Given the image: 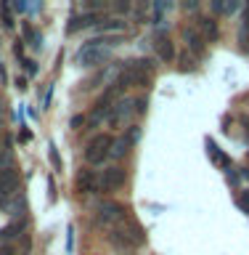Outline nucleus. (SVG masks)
<instances>
[{
    "label": "nucleus",
    "mask_w": 249,
    "mask_h": 255,
    "mask_svg": "<svg viewBox=\"0 0 249 255\" xmlns=\"http://www.w3.org/2000/svg\"><path fill=\"white\" fill-rule=\"evenodd\" d=\"M3 205H5V199H3V197H0V207H3Z\"/></svg>",
    "instance_id": "473e14b6"
},
{
    "label": "nucleus",
    "mask_w": 249,
    "mask_h": 255,
    "mask_svg": "<svg viewBox=\"0 0 249 255\" xmlns=\"http://www.w3.org/2000/svg\"><path fill=\"white\" fill-rule=\"evenodd\" d=\"M212 13H223V11H226V3H223V0H212Z\"/></svg>",
    "instance_id": "cd10ccee"
},
{
    "label": "nucleus",
    "mask_w": 249,
    "mask_h": 255,
    "mask_svg": "<svg viewBox=\"0 0 249 255\" xmlns=\"http://www.w3.org/2000/svg\"><path fill=\"white\" fill-rule=\"evenodd\" d=\"M16 186H19V173H16V167L13 165L0 167V197L8 199L16 191Z\"/></svg>",
    "instance_id": "423d86ee"
},
{
    "label": "nucleus",
    "mask_w": 249,
    "mask_h": 255,
    "mask_svg": "<svg viewBox=\"0 0 249 255\" xmlns=\"http://www.w3.org/2000/svg\"><path fill=\"white\" fill-rule=\"evenodd\" d=\"M228 181L231 183H239V173H228Z\"/></svg>",
    "instance_id": "7c9ffc66"
},
{
    "label": "nucleus",
    "mask_w": 249,
    "mask_h": 255,
    "mask_svg": "<svg viewBox=\"0 0 249 255\" xmlns=\"http://www.w3.org/2000/svg\"><path fill=\"white\" fill-rule=\"evenodd\" d=\"M122 29H125V21H119V19H109V21L98 24V32H122Z\"/></svg>",
    "instance_id": "2eb2a0df"
},
{
    "label": "nucleus",
    "mask_w": 249,
    "mask_h": 255,
    "mask_svg": "<svg viewBox=\"0 0 249 255\" xmlns=\"http://www.w3.org/2000/svg\"><path fill=\"white\" fill-rule=\"evenodd\" d=\"M106 51L103 48H87L83 45L80 48V53H77V61L83 64V67H95V64H101V61H106Z\"/></svg>",
    "instance_id": "1a4fd4ad"
},
{
    "label": "nucleus",
    "mask_w": 249,
    "mask_h": 255,
    "mask_svg": "<svg viewBox=\"0 0 249 255\" xmlns=\"http://www.w3.org/2000/svg\"><path fill=\"white\" fill-rule=\"evenodd\" d=\"M0 255H19V247L16 245H0Z\"/></svg>",
    "instance_id": "4be33fe9"
},
{
    "label": "nucleus",
    "mask_w": 249,
    "mask_h": 255,
    "mask_svg": "<svg viewBox=\"0 0 249 255\" xmlns=\"http://www.w3.org/2000/svg\"><path fill=\"white\" fill-rule=\"evenodd\" d=\"M24 255H27V253H24Z\"/></svg>",
    "instance_id": "72a5a7b5"
},
{
    "label": "nucleus",
    "mask_w": 249,
    "mask_h": 255,
    "mask_svg": "<svg viewBox=\"0 0 249 255\" xmlns=\"http://www.w3.org/2000/svg\"><path fill=\"white\" fill-rule=\"evenodd\" d=\"M183 37H186V45H188L191 53L204 56V51H207V40H204V35H202V32H199L196 27H186V29H183Z\"/></svg>",
    "instance_id": "6e6552de"
},
{
    "label": "nucleus",
    "mask_w": 249,
    "mask_h": 255,
    "mask_svg": "<svg viewBox=\"0 0 249 255\" xmlns=\"http://www.w3.org/2000/svg\"><path fill=\"white\" fill-rule=\"evenodd\" d=\"M127 151H130V143H127L125 138H114V146H111V157L119 159V157H125Z\"/></svg>",
    "instance_id": "4468645a"
},
{
    "label": "nucleus",
    "mask_w": 249,
    "mask_h": 255,
    "mask_svg": "<svg viewBox=\"0 0 249 255\" xmlns=\"http://www.w3.org/2000/svg\"><path fill=\"white\" fill-rule=\"evenodd\" d=\"M183 8H186V11H196L199 3H183Z\"/></svg>",
    "instance_id": "c756f323"
},
{
    "label": "nucleus",
    "mask_w": 249,
    "mask_h": 255,
    "mask_svg": "<svg viewBox=\"0 0 249 255\" xmlns=\"http://www.w3.org/2000/svg\"><path fill=\"white\" fill-rule=\"evenodd\" d=\"M48 157H51V165L56 167V170H61V157H59V151H56V143L48 146Z\"/></svg>",
    "instance_id": "6ab92c4d"
},
{
    "label": "nucleus",
    "mask_w": 249,
    "mask_h": 255,
    "mask_svg": "<svg viewBox=\"0 0 249 255\" xmlns=\"http://www.w3.org/2000/svg\"><path fill=\"white\" fill-rule=\"evenodd\" d=\"M114 8H117L119 13H130V8H133V5H130V3H127V0H125V3H114Z\"/></svg>",
    "instance_id": "c85d7f7f"
},
{
    "label": "nucleus",
    "mask_w": 249,
    "mask_h": 255,
    "mask_svg": "<svg viewBox=\"0 0 249 255\" xmlns=\"http://www.w3.org/2000/svg\"><path fill=\"white\" fill-rule=\"evenodd\" d=\"M207 151H210V157H212L218 165H228V157L223 154V151H220V146H218L215 141H207Z\"/></svg>",
    "instance_id": "ddd939ff"
},
{
    "label": "nucleus",
    "mask_w": 249,
    "mask_h": 255,
    "mask_svg": "<svg viewBox=\"0 0 249 255\" xmlns=\"http://www.w3.org/2000/svg\"><path fill=\"white\" fill-rule=\"evenodd\" d=\"M242 32H249V5H244V16H242Z\"/></svg>",
    "instance_id": "bb28decb"
},
{
    "label": "nucleus",
    "mask_w": 249,
    "mask_h": 255,
    "mask_svg": "<svg viewBox=\"0 0 249 255\" xmlns=\"http://www.w3.org/2000/svg\"><path fill=\"white\" fill-rule=\"evenodd\" d=\"M0 80H5V69H3V61H0Z\"/></svg>",
    "instance_id": "2f4dec72"
},
{
    "label": "nucleus",
    "mask_w": 249,
    "mask_h": 255,
    "mask_svg": "<svg viewBox=\"0 0 249 255\" xmlns=\"http://www.w3.org/2000/svg\"><path fill=\"white\" fill-rule=\"evenodd\" d=\"M75 189L80 191V194H98V191H101V181H98V175H95V170L83 167V170L75 175Z\"/></svg>",
    "instance_id": "20e7f679"
},
{
    "label": "nucleus",
    "mask_w": 249,
    "mask_h": 255,
    "mask_svg": "<svg viewBox=\"0 0 249 255\" xmlns=\"http://www.w3.org/2000/svg\"><path fill=\"white\" fill-rule=\"evenodd\" d=\"M146 107H149V99H146V96L133 99V112H135V115H143V112H146Z\"/></svg>",
    "instance_id": "a211bd4d"
},
{
    "label": "nucleus",
    "mask_w": 249,
    "mask_h": 255,
    "mask_svg": "<svg viewBox=\"0 0 249 255\" xmlns=\"http://www.w3.org/2000/svg\"><path fill=\"white\" fill-rule=\"evenodd\" d=\"M21 64H24V69H27V75H35V72H37V64L32 59H24Z\"/></svg>",
    "instance_id": "a878e982"
},
{
    "label": "nucleus",
    "mask_w": 249,
    "mask_h": 255,
    "mask_svg": "<svg viewBox=\"0 0 249 255\" xmlns=\"http://www.w3.org/2000/svg\"><path fill=\"white\" fill-rule=\"evenodd\" d=\"M27 229V221H13V223H8V226L0 229V245H13V239L16 237H21V231Z\"/></svg>",
    "instance_id": "9d476101"
},
{
    "label": "nucleus",
    "mask_w": 249,
    "mask_h": 255,
    "mask_svg": "<svg viewBox=\"0 0 249 255\" xmlns=\"http://www.w3.org/2000/svg\"><path fill=\"white\" fill-rule=\"evenodd\" d=\"M67 250H69V253L75 250V226L67 229Z\"/></svg>",
    "instance_id": "412c9836"
},
{
    "label": "nucleus",
    "mask_w": 249,
    "mask_h": 255,
    "mask_svg": "<svg viewBox=\"0 0 249 255\" xmlns=\"http://www.w3.org/2000/svg\"><path fill=\"white\" fill-rule=\"evenodd\" d=\"M122 138H125L127 143H130V146H133V143H138V138H141V128H138V125H130V128L125 130Z\"/></svg>",
    "instance_id": "f3484780"
},
{
    "label": "nucleus",
    "mask_w": 249,
    "mask_h": 255,
    "mask_svg": "<svg viewBox=\"0 0 249 255\" xmlns=\"http://www.w3.org/2000/svg\"><path fill=\"white\" fill-rule=\"evenodd\" d=\"M127 221V207L122 202H114V199H103V202L95 205V223L103 229H117L119 223Z\"/></svg>",
    "instance_id": "f257e3e1"
},
{
    "label": "nucleus",
    "mask_w": 249,
    "mask_h": 255,
    "mask_svg": "<svg viewBox=\"0 0 249 255\" xmlns=\"http://www.w3.org/2000/svg\"><path fill=\"white\" fill-rule=\"evenodd\" d=\"M154 51H157V59H159V61H167V64H170V61L175 59V45H172L170 35L159 32V35L154 37Z\"/></svg>",
    "instance_id": "0eeeda50"
},
{
    "label": "nucleus",
    "mask_w": 249,
    "mask_h": 255,
    "mask_svg": "<svg viewBox=\"0 0 249 255\" xmlns=\"http://www.w3.org/2000/svg\"><path fill=\"white\" fill-rule=\"evenodd\" d=\"M13 88H16V91H27V77H24V75H16Z\"/></svg>",
    "instance_id": "5701e85b"
},
{
    "label": "nucleus",
    "mask_w": 249,
    "mask_h": 255,
    "mask_svg": "<svg viewBox=\"0 0 249 255\" xmlns=\"http://www.w3.org/2000/svg\"><path fill=\"white\" fill-rule=\"evenodd\" d=\"M236 202H239V207H242V210H244V213H249V191H244V194H242V197H239V199H236Z\"/></svg>",
    "instance_id": "b1692460"
},
{
    "label": "nucleus",
    "mask_w": 249,
    "mask_h": 255,
    "mask_svg": "<svg viewBox=\"0 0 249 255\" xmlns=\"http://www.w3.org/2000/svg\"><path fill=\"white\" fill-rule=\"evenodd\" d=\"M98 181H101V191H117V189L125 186L127 173L122 170V167L111 165V167H103V173L98 175Z\"/></svg>",
    "instance_id": "7ed1b4c3"
},
{
    "label": "nucleus",
    "mask_w": 249,
    "mask_h": 255,
    "mask_svg": "<svg viewBox=\"0 0 249 255\" xmlns=\"http://www.w3.org/2000/svg\"><path fill=\"white\" fill-rule=\"evenodd\" d=\"M199 27H202V32H204V40L207 37L210 40L220 37V27H218V19H215V16H202V19H199Z\"/></svg>",
    "instance_id": "f8f14e48"
},
{
    "label": "nucleus",
    "mask_w": 249,
    "mask_h": 255,
    "mask_svg": "<svg viewBox=\"0 0 249 255\" xmlns=\"http://www.w3.org/2000/svg\"><path fill=\"white\" fill-rule=\"evenodd\" d=\"M130 115H135V112H133V99H119L114 107L109 109L106 123H109V128H119Z\"/></svg>",
    "instance_id": "39448f33"
},
{
    "label": "nucleus",
    "mask_w": 249,
    "mask_h": 255,
    "mask_svg": "<svg viewBox=\"0 0 249 255\" xmlns=\"http://www.w3.org/2000/svg\"><path fill=\"white\" fill-rule=\"evenodd\" d=\"M69 125H72V130H83V125H87V115H75Z\"/></svg>",
    "instance_id": "aec40b11"
},
{
    "label": "nucleus",
    "mask_w": 249,
    "mask_h": 255,
    "mask_svg": "<svg viewBox=\"0 0 249 255\" xmlns=\"http://www.w3.org/2000/svg\"><path fill=\"white\" fill-rule=\"evenodd\" d=\"M111 146H114V135L95 133L85 146V162L87 165H103L111 157Z\"/></svg>",
    "instance_id": "f03ea898"
},
{
    "label": "nucleus",
    "mask_w": 249,
    "mask_h": 255,
    "mask_svg": "<svg viewBox=\"0 0 249 255\" xmlns=\"http://www.w3.org/2000/svg\"><path fill=\"white\" fill-rule=\"evenodd\" d=\"M0 11H3V27H13V19H11V13H8V5H0Z\"/></svg>",
    "instance_id": "393cba45"
},
{
    "label": "nucleus",
    "mask_w": 249,
    "mask_h": 255,
    "mask_svg": "<svg viewBox=\"0 0 249 255\" xmlns=\"http://www.w3.org/2000/svg\"><path fill=\"white\" fill-rule=\"evenodd\" d=\"M24 37L29 40V45H32V48H40V45H43V37H40L37 32L29 27V24H24Z\"/></svg>",
    "instance_id": "dca6fc26"
},
{
    "label": "nucleus",
    "mask_w": 249,
    "mask_h": 255,
    "mask_svg": "<svg viewBox=\"0 0 249 255\" xmlns=\"http://www.w3.org/2000/svg\"><path fill=\"white\" fill-rule=\"evenodd\" d=\"M122 64H125V72H143V75H149V72L157 69V61L154 59H143V56H138V59H127Z\"/></svg>",
    "instance_id": "9b49d317"
}]
</instances>
